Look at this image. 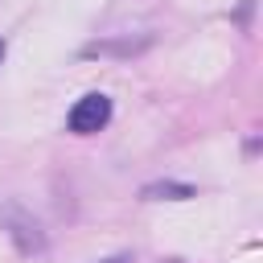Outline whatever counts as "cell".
Returning a JSON list of instances; mask_svg holds the SVG:
<instances>
[{
	"mask_svg": "<svg viewBox=\"0 0 263 263\" xmlns=\"http://www.w3.org/2000/svg\"><path fill=\"white\" fill-rule=\"evenodd\" d=\"M107 119H111V99L95 90V95H82V99L70 107L66 127H70L74 136H90V132H99V127H107Z\"/></svg>",
	"mask_w": 263,
	"mask_h": 263,
	"instance_id": "1",
	"label": "cell"
},
{
	"mask_svg": "<svg viewBox=\"0 0 263 263\" xmlns=\"http://www.w3.org/2000/svg\"><path fill=\"white\" fill-rule=\"evenodd\" d=\"M144 201H185V197H197L193 185H181V181H152L140 189Z\"/></svg>",
	"mask_w": 263,
	"mask_h": 263,
	"instance_id": "2",
	"label": "cell"
},
{
	"mask_svg": "<svg viewBox=\"0 0 263 263\" xmlns=\"http://www.w3.org/2000/svg\"><path fill=\"white\" fill-rule=\"evenodd\" d=\"M12 226H16V230H12V234H16V247H21L25 255H29V251H41V247H45V238L37 234V222H29V218H25L21 210H12Z\"/></svg>",
	"mask_w": 263,
	"mask_h": 263,
	"instance_id": "3",
	"label": "cell"
},
{
	"mask_svg": "<svg viewBox=\"0 0 263 263\" xmlns=\"http://www.w3.org/2000/svg\"><path fill=\"white\" fill-rule=\"evenodd\" d=\"M103 263H127V259H123V255H115V259H103Z\"/></svg>",
	"mask_w": 263,
	"mask_h": 263,
	"instance_id": "4",
	"label": "cell"
},
{
	"mask_svg": "<svg viewBox=\"0 0 263 263\" xmlns=\"http://www.w3.org/2000/svg\"><path fill=\"white\" fill-rule=\"evenodd\" d=\"M0 62H4V41H0Z\"/></svg>",
	"mask_w": 263,
	"mask_h": 263,
	"instance_id": "5",
	"label": "cell"
}]
</instances>
